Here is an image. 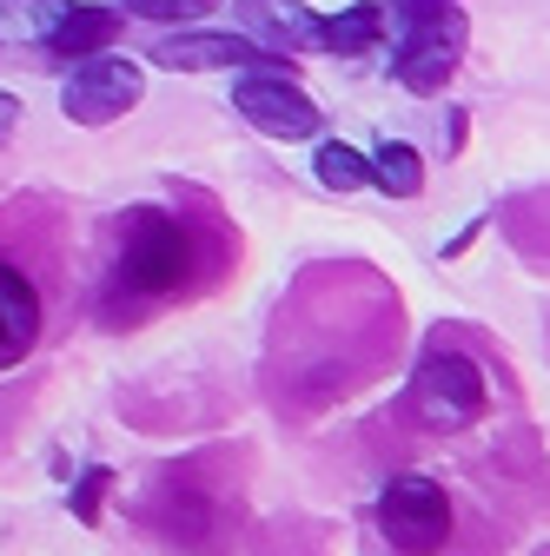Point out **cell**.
<instances>
[{"instance_id":"obj_1","label":"cell","mask_w":550,"mask_h":556,"mask_svg":"<svg viewBox=\"0 0 550 556\" xmlns=\"http://www.w3.org/2000/svg\"><path fill=\"white\" fill-rule=\"evenodd\" d=\"M120 258L107 271V312H153L166 299L186 292V278H192V232L173 219V213H133L120 219Z\"/></svg>"},{"instance_id":"obj_2","label":"cell","mask_w":550,"mask_h":556,"mask_svg":"<svg viewBox=\"0 0 550 556\" xmlns=\"http://www.w3.org/2000/svg\"><path fill=\"white\" fill-rule=\"evenodd\" d=\"M404 40L391 53V74L404 93H438L451 74H458V60H464V40H471V21L451 8H432V14H404Z\"/></svg>"},{"instance_id":"obj_3","label":"cell","mask_w":550,"mask_h":556,"mask_svg":"<svg viewBox=\"0 0 550 556\" xmlns=\"http://www.w3.org/2000/svg\"><path fill=\"white\" fill-rule=\"evenodd\" d=\"M140 93H147L140 60L93 53V60H74V80L60 87V113L74 126H113V119H126V106H140Z\"/></svg>"},{"instance_id":"obj_4","label":"cell","mask_w":550,"mask_h":556,"mask_svg":"<svg viewBox=\"0 0 550 556\" xmlns=\"http://www.w3.org/2000/svg\"><path fill=\"white\" fill-rule=\"evenodd\" d=\"M411 404H418L425 425L464 431V425H477V417H485L491 391H485V371H477L464 352H432V358L418 365V378H411Z\"/></svg>"},{"instance_id":"obj_5","label":"cell","mask_w":550,"mask_h":556,"mask_svg":"<svg viewBox=\"0 0 550 556\" xmlns=\"http://www.w3.org/2000/svg\"><path fill=\"white\" fill-rule=\"evenodd\" d=\"M378 530L404 556H432L451 536V497L438 491L432 477H391L385 497H378Z\"/></svg>"},{"instance_id":"obj_6","label":"cell","mask_w":550,"mask_h":556,"mask_svg":"<svg viewBox=\"0 0 550 556\" xmlns=\"http://www.w3.org/2000/svg\"><path fill=\"white\" fill-rule=\"evenodd\" d=\"M233 106H239L259 132H272V139H312V132H318V106H312L292 80H279V74L239 80V87H233Z\"/></svg>"},{"instance_id":"obj_7","label":"cell","mask_w":550,"mask_h":556,"mask_svg":"<svg viewBox=\"0 0 550 556\" xmlns=\"http://www.w3.org/2000/svg\"><path fill=\"white\" fill-rule=\"evenodd\" d=\"M153 66H173V74H220V66H279V53H265L252 34H166L153 47Z\"/></svg>"},{"instance_id":"obj_8","label":"cell","mask_w":550,"mask_h":556,"mask_svg":"<svg viewBox=\"0 0 550 556\" xmlns=\"http://www.w3.org/2000/svg\"><path fill=\"white\" fill-rule=\"evenodd\" d=\"M40 286L21 271V265H8L0 258V371H14L34 344H40Z\"/></svg>"},{"instance_id":"obj_9","label":"cell","mask_w":550,"mask_h":556,"mask_svg":"<svg viewBox=\"0 0 550 556\" xmlns=\"http://www.w3.org/2000/svg\"><path fill=\"white\" fill-rule=\"evenodd\" d=\"M120 27H126V14H113V8H74L40 53L47 60H93V53H107L120 40Z\"/></svg>"},{"instance_id":"obj_10","label":"cell","mask_w":550,"mask_h":556,"mask_svg":"<svg viewBox=\"0 0 550 556\" xmlns=\"http://www.w3.org/2000/svg\"><path fill=\"white\" fill-rule=\"evenodd\" d=\"M66 14L74 0H0V34H14L21 47H47Z\"/></svg>"},{"instance_id":"obj_11","label":"cell","mask_w":550,"mask_h":556,"mask_svg":"<svg viewBox=\"0 0 550 556\" xmlns=\"http://www.w3.org/2000/svg\"><path fill=\"white\" fill-rule=\"evenodd\" d=\"M372 186L391 192V199H418V186H425V160H418V147H404V139H385V147L372 153Z\"/></svg>"},{"instance_id":"obj_12","label":"cell","mask_w":550,"mask_h":556,"mask_svg":"<svg viewBox=\"0 0 550 556\" xmlns=\"http://www.w3.org/2000/svg\"><path fill=\"white\" fill-rule=\"evenodd\" d=\"M378 34H385V8H372V0H365V8H346L338 21H325L318 47H325V53H365Z\"/></svg>"},{"instance_id":"obj_13","label":"cell","mask_w":550,"mask_h":556,"mask_svg":"<svg viewBox=\"0 0 550 556\" xmlns=\"http://www.w3.org/2000/svg\"><path fill=\"white\" fill-rule=\"evenodd\" d=\"M265 40H279V47H318L325 21L312 8H299V0H265V14H259Z\"/></svg>"},{"instance_id":"obj_14","label":"cell","mask_w":550,"mask_h":556,"mask_svg":"<svg viewBox=\"0 0 550 556\" xmlns=\"http://www.w3.org/2000/svg\"><path fill=\"white\" fill-rule=\"evenodd\" d=\"M318 179L332 186V192H359V186H372V160L359 153V147H318Z\"/></svg>"},{"instance_id":"obj_15","label":"cell","mask_w":550,"mask_h":556,"mask_svg":"<svg viewBox=\"0 0 550 556\" xmlns=\"http://www.w3.org/2000/svg\"><path fill=\"white\" fill-rule=\"evenodd\" d=\"M140 21H199V14H213V0H126Z\"/></svg>"},{"instance_id":"obj_16","label":"cell","mask_w":550,"mask_h":556,"mask_svg":"<svg viewBox=\"0 0 550 556\" xmlns=\"http://www.w3.org/2000/svg\"><path fill=\"white\" fill-rule=\"evenodd\" d=\"M14 132H21V100H14V93H0V147H8Z\"/></svg>"}]
</instances>
